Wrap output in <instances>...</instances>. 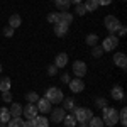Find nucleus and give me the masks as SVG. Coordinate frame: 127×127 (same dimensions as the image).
Wrapping results in <instances>:
<instances>
[{
  "mask_svg": "<svg viewBox=\"0 0 127 127\" xmlns=\"http://www.w3.org/2000/svg\"><path fill=\"white\" fill-rule=\"evenodd\" d=\"M103 114H102V120H103V124L108 127H114L115 124L119 122V112L115 108L112 107H103Z\"/></svg>",
  "mask_w": 127,
  "mask_h": 127,
  "instance_id": "nucleus-1",
  "label": "nucleus"
},
{
  "mask_svg": "<svg viewBox=\"0 0 127 127\" xmlns=\"http://www.w3.org/2000/svg\"><path fill=\"white\" fill-rule=\"evenodd\" d=\"M73 117H75V120H76V122H80V124H88V120L93 117V112H92L90 108L80 107V108H75Z\"/></svg>",
  "mask_w": 127,
  "mask_h": 127,
  "instance_id": "nucleus-2",
  "label": "nucleus"
},
{
  "mask_svg": "<svg viewBox=\"0 0 127 127\" xmlns=\"http://www.w3.org/2000/svg\"><path fill=\"white\" fill-rule=\"evenodd\" d=\"M44 98H48L51 103H61L64 97H63V92H61L58 87H51V88H48V90H46Z\"/></svg>",
  "mask_w": 127,
  "mask_h": 127,
  "instance_id": "nucleus-3",
  "label": "nucleus"
},
{
  "mask_svg": "<svg viewBox=\"0 0 127 127\" xmlns=\"http://www.w3.org/2000/svg\"><path fill=\"white\" fill-rule=\"evenodd\" d=\"M103 24H105V29L110 32V34H114V32H117L119 27L122 26L120 24V20L115 17V15H107L105 19H103Z\"/></svg>",
  "mask_w": 127,
  "mask_h": 127,
  "instance_id": "nucleus-4",
  "label": "nucleus"
},
{
  "mask_svg": "<svg viewBox=\"0 0 127 127\" xmlns=\"http://www.w3.org/2000/svg\"><path fill=\"white\" fill-rule=\"evenodd\" d=\"M117 46H119V37L115 36V34L107 36V37L103 39V42H102L103 53H105V51H114V49H117Z\"/></svg>",
  "mask_w": 127,
  "mask_h": 127,
  "instance_id": "nucleus-5",
  "label": "nucleus"
},
{
  "mask_svg": "<svg viewBox=\"0 0 127 127\" xmlns=\"http://www.w3.org/2000/svg\"><path fill=\"white\" fill-rule=\"evenodd\" d=\"M73 73L76 75V78H83L87 75V64H85V61L75 59V63H73Z\"/></svg>",
  "mask_w": 127,
  "mask_h": 127,
  "instance_id": "nucleus-6",
  "label": "nucleus"
},
{
  "mask_svg": "<svg viewBox=\"0 0 127 127\" xmlns=\"http://www.w3.org/2000/svg\"><path fill=\"white\" fill-rule=\"evenodd\" d=\"M69 90L73 92V93H81L83 90H85V81L81 78H73V80H69Z\"/></svg>",
  "mask_w": 127,
  "mask_h": 127,
  "instance_id": "nucleus-7",
  "label": "nucleus"
},
{
  "mask_svg": "<svg viewBox=\"0 0 127 127\" xmlns=\"http://www.w3.org/2000/svg\"><path fill=\"white\" fill-rule=\"evenodd\" d=\"M66 115V110L63 107H56L51 110V120L54 122V124H59V122H63V119Z\"/></svg>",
  "mask_w": 127,
  "mask_h": 127,
  "instance_id": "nucleus-8",
  "label": "nucleus"
},
{
  "mask_svg": "<svg viewBox=\"0 0 127 127\" xmlns=\"http://www.w3.org/2000/svg\"><path fill=\"white\" fill-rule=\"evenodd\" d=\"M22 114H24V117H26V119H34L36 115H39L36 103H27L26 107L22 108Z\"/></svg>",
  "mask_w": 127,
  "mask_h": 127,
  "instance_id": "nucleus-9",
  "label": "nucleus"
},
{
  "mask_svg": "<svg viewBox=\"0 0 127 127\" xmlns=\"http://www.w3.org/2000/svg\"><path fill=\"white\" fill-rule=\"evenodd\" d=\"M36 103H37V105H36V107H37V112H41V114H48V112H51V102H49L48 98L42 97V98H39Z\"/></svg>",
  "mask_w": 127,
  "mask_h": 127,
  "instance_id": "nucleus-10",
  "label": "nucleus"
},
{
  "mask_svg": "<svg viewBox=\"0 0 127 127\" xmlns=\"http://www.w3.org/2000/svg\"><path fill=\"white\" fill-rule=\"evenodd\" d=\"M114 63H115L120 69H126L127 68V56L124 53H115V54H114Z\"/></svg>",
  "mask_w": 127,
  "mask_h": 127,
  "instance_id": "nucleus-11",
  "label": "nucleus"
},
{
  "mask_svg": "<svg viewBox=\"0 0 127 127\" xmlns=\"http://www.w3.org/2000/svg\"><path fill=\"white\" fill-rule=\"evenodd\" d=\"M66 64H68V54H66V53L56 54V58H54V66H56V68H64Z\"/></svg>",
  "mask_w": 127,
  "mask_h": 127,
  "instance_id": "nucleus-12",
  "label": "nucleus"
},
{
  "mask_svg": "<svg viewBox=\"0 0 127 127\" xmlns=\"http://www.w3.org/2000/svg\"><path fill=\"white\" fill-rule=\"evenodd\" d=\"M32 127H49V120L44 115H36L32 119Z\"/></svg>",
  "mask_w": 127,
  "mask_h": 127,
  "instance_id": "nucleus-13",
  "label": "nucleus"
},
{
  "mask_svg": "<svg viewBox=\"0 0 127 127\" xmlns=\"http://www.w3.org/2000/svg\"><path fill=\"white\" fill-rule=\"evenodd\" d=\"M68 29H69V26H64V24H54V34H56L58 37H64V36L68 34Z\"/></svg>",
  "mask_w": 127,
  "mask_h": 127,
  "instance_id": "nucleus-14",
  "label": "nucleus"
},
{
  "mask_svg": "<svg viewBox=\"0 0 127 127\" xmlns=\"http://www.w3.org/2000/svg\"><path fill=\"white\" fill-rule=\"evenodd\" d=\"M9 112H10V117L12 119H17L22 115V105L20 103H12L9 108Z\"/></svg>",
  "mask_w": 127,
  "mask_h": 127,
  "instance_id": "nucleus-15",
  "label": "nucleus"
},
{
  "mask_svg": "<svg viewBox=\"0 0 127 127\" xmlns=\"http://www.w3.org/2000/svg\"><path fill=\"white\" fill-rule=\"evenodd\" d=\"M63 108L66 110V112H75V108H76V105H75V100L71 97H68V98H63Z\"/></svg>",
  "mask_w": 127,
  "mask_h": 127,
  "instance_id": "nucleus-16",
  "label": "nucleus"
},
{
  "mask_svg": "<svg viewBox=\"0 0 127 127\" xmlns=\"http://www.w3.org/2000/svg\"><path fill=\"white\" fill-rule=\"evenodd\" d=\"M71 22H73V14H69V12H59V24L69 26Z\"/></svg>",
  "mask_w": 127,
  "mask_h": 127,
  "instance_id": "nucleus-17",
  "label": "nucleus"
},
{
  "mask_svg": "<svg viewBox=\"0 0 127 127\" xmlns=\"http://www.w3.org/2000/svg\"><path fill=\"white\" fill-rule=\"evenodd\" d=\"M20 24H22L20 15H19V14H12V15H10V19H9V26L12 27V29H17Z\"/></svg>",
  "mask_w": 127,
  "mask_h": 127,
  "instance_id": "nucleus-18",
  "label": "nucleus"
},
{
  "mask_svg": "<svg viewBox=\"0 0 127 127\" xmlns=\"http://www.w3.org/2000/svg\"><path fill=\"white\" fill-rule=\"evenodd\" d=\"M54 3H56V9L61 10V12H68L69 5H71L69 0H54Z\"/></svg>",
  "mask_w": 127,
  "mask_h": 127,
  "instance_id": "nucleus-19",
  "label": "nucleus"
},
{
  "mask_svg": "<svg viewBox=\"0 0 127 127\" xmlns=\"http://www.w3.org/2000/svg\"><path fill=\"white\" fill-rule=\"evenodd\" d=\"M110 95L114 100H124V90H122V87H114Z\"/></svg>",
  "mask_w": 127,
  "mask_h": 127,
  "instance_id": "nucleus-20",
  "label": "nucleus"
},
{
  "mask_svg": "<svg viewBox=\"0 0 127 127\" xmlns=\"http://www.w3.org/2000/svg\"><path fill=\"white\" fill-rule=\"evenodd\" d=\"M10 119H12V117H10L9 108H7V107H0V122H2V124H7Z\"/></svg>",
  "mask_w": 127,
  "mask_h": 127,
  "instance_id": "nucleus-21",
  "label": "nucleus"
},
{
  "mask_svg": "<svg viewBox=\"0 0 127 127\" xmlns=\"http://www.w3.org/2000/svg\"><path fill=\"white\" fill-rule=\"evenodd\" d=\"M83 7H85L87 12H95V10L98 9V3L95 2V0H87V2L83 3Z\"/></svg>",
  "mask_w": 127,
  "mask_h": 127,
  "instance_id": "nucleus-22",
  "label": "nucleus"
},
{
  "mask_svg": "<svg viewBox=\"0 0 127 127\" xmlns=\"http://www.w3.org/2000/svg\"><path fill=\"white\" fill-rule=\"evenodd\" d=\"M10 87H12V81H10L9 76H7V78H2V80H0V92H9Z\"/></svg>",
  "mask_w": 127,
  "mask_h": 127,
  "instance_id": "nucleus-23",
  "label": "nucleus"
},
{
  "mask_svg": "<svg viewBox=\"0 0 127 127\" xmlns=\"http://www.w3.org/2000/svg\"><path fill=\"white\" fill-rule=\"evenodd\" d=\"M88 126L90 127H103V120H102V117H93L88 120Z\"/></svg>",
  "mask_w": 127,
  "mask_h": 127,
  "instance_id": "nucleus-24",
  "label": "nucleus"
},
{
  "mask_svg": "<svg viewBox=\"0 0 127 127\" xmlns=\"http://www.w3.org/2000/svg\"><path fill=\"white\" fill-rule=\"evenodd\" d=\"M85 42H87L88 46L93 48V46H97V44H98V36H97V34H88L87 39H85Z\"/></svg>",
  "mask_w": 127,
  "mask_h": 127,
  "instance_id": "nucleus-25",
  "label": "nucleus"
},
{
  "mask_svg": "<svg viewBox=\"0 0 127 127\" xmlns=\"http://www.w3.org/2000/svg\"><path fill=\"white\" fill-rule=\"evenodd\" d=\"M63 124H64L66 127H75L76 126V120H75V117H73V114H71V115H64Z\"/></svg>",
  "mask_w": 127,
  "mask_h": 127,
  "instance_id": "nucleus-26",
  "label": "nucleus"
},
{
  "mask_svg": "<svg viewBox=\"0 0 127 127\" xmlns=\"http://www.w3.org/2000/svg\"><path fill=\"white\" fill-rule=\"evenodd\" d=\"M119 122H120L124 127L127 126V108L126 107H122V110L119 112Z\"/></svg>",
  "mask_w": 127,
  "mask_h": 127,
  "instance_id": "nucleus-27",
  "label": "nucleus"
},
{
  "mask_svg": "<svg viewBox=\"0 0 127 127\" xmlns=\"http://www.w3.org/2000/svg\"><path fill=\"white\" fill-rule=\"evenodd\" d=\"M7 124H9V127H26V126H24V120H22L20 117H17V119H10Z\"/></svg>",
  "mask_w": 127,
  "mask_h": 127,
  "instance_id": "nucleus-28",
  "label": "nucleus"
},
{
  "mask_svg": "<svg viewBox=\"0 0 127 127\" xmlns=\"http://www.w3.org/2000/svg\"><path fill=\"white\" fill-rule=\"evenodd\" d=\"M26 100H27L29 103H36V102L39 100V95H37L36 92H29V93L26 95Z\"/></svg>",
  "mask_w": 127,
  "mask_h": 127,
  "instance_id": "nucleus-29",
  "label": "nucleus"
},
{
  "mask_svg": "<svg viewBox=\"0 0 127 127\" xmlns=\"http://www.w3.org/2000/svg\"><path fill=\"white\" fill-rule=\"evenodd\" d=\"M48 22L49 24H59V12H53L48 15Z\"/></svg>",
  "mask_w": 127,
  "mask_h": 127,
  "instance_id": "nucleus-30",
  "label": "nucleus"
},
{
  "mask_svg": "<svg viewBox=\"0 0 127 127\" xmlns=\"http://www.w3.org/2000/svg\"><path fill=\"white\" fill-rule=\"evenodd\" d=\"M103 54V49H102V46H93V51H92V56H95V58H100Z\"/></svg>",
  "mask_w": 127,
  "mask_h": 127,
  "instance_id": "nucleus-31",
  "label": "nucleus"
},
{
  "mask_svg": "<svg viewBox=\"0 0 127 127\" xmlns=\"http://www.w3.org/2000/svg\"><path fill=\"white\" fill-rule=\"evenodd\" d=\"M14 31L15 29H12L10 26H5V27H3V36H5V37H12V36H14Z\"/></svg>",
  "mask_w": 127,
  "mask_h": 127,
  "instance_id": "nucleus-32",
  "label": "nucleus"
},
{
  "mask_svg": "<svg viewBox=\"0 0 127 127\" xmlns=\"http://www.w3.org/2000/svg\"><path fill=\"white\" fill-rule=\"evenodd\" d=\"M95 105H97L98 108L107 107V100H105V98H97V100H95Z\"/></svg>",
  "mask_w": 127,
  "mask_h": 127,
  "instance_id": "nucleus-33",
  "label": "nucleus"
},
{
  "mask_svg": "<svg viewBox=\"0 0 127 127\" xmlns=\"http://www.w3.org/2000/svg\"><path fill=\"white\" fill-rule=\"evenodd\" d=\"M87 14V10L83 7V3H76V15H85Z\"/></svg>",
  "mask_w": 127,
  "mask_h": 127,
  "instance_id": "nucleus-34",
  "label": "nucleus"
},
{
  "mask_svg": "<svg viewBox=\"0 0 127 127\" xmlns=\"http://www.w3.org/2000/svg\"><path fill=\"white\" fill-rule=\"evenodd\" d=\"M56 73H58V68H56L54 64H49V66H48V75H49V76H54Z\"/></svg>",
  "mask_w": 127,
  "mask_h": 127,
  "instance_id": "nucleus-35",
  "label": "nucleus"
},
{
  "mask_svg": "<svg viewBox=\"0 0 127 127\" xmlns=\"http://www.w3.org/2000/svg\"><path fill=\"white\" fill-rule=\"evenodd\" d=\"M2 98H3V102H12V93L9 92H2Z\"/></svg>",
  "mask_w": 127,
  "mask_h": 127,
  "instance_id": "nucleus-36",
  "label": "nucleus"
},
{
  "mask_svg": "<svg viewBox=\"0 0 127 127\" xmlns=\"http://www.w3.org/2000/svg\"><path fill=\"white\" fill-rule=\"evenodd\" d=\"M95 2L98 3V7H100V5H110V3H112V0H95Z\"/></svg>",
  "mask_w": 127,
  "mask_h": 127,
  "instance_id": "nucleus-37",
  "label": "nucleus"
},
{
  "mask_svg": "<svg viewBox=\"0 0 127 127\" xmlns=\"http://www.w3.org/2000/svg\"><path fill=\"white\" fill-rule=\"evenodd\" d=\"M61 81H63V83H69V75L68 73H63V76H61Z\"/></svg>",
  "mask_w": 127,
  "mask_h": 127,
  "instance_id": "nucleus-38",
  "label": "nucleus"
},
{
  "mask_svg": "<svg viewBox=\"0 0 127 127\" xmlns=\"http://www.w3.org/2000/svg\"><path fill=\"white\" fill-rule=\"evenodd\" d=\"M126 32H127V29L124 27V26H120V27H119V36H126Z\"/></svg>",
  "mask_w": 127,
  "mask_h": 127,
  "instance_id": "nucleus-39",
  "label": "nucleus"
},
{
  "mask_svg": "<svg viewBox=\"0 0 127 127\" xmlns=\"http://www.w3.org/2000/svg\"><path fill=\"white\" fill-rule=\"evenodd\" d=\"M24 126L26 127H32V119H27V120L24 122Z\"/></svg>",
  "mask_w": 127,
  "mask_h": 127,
  "instance_id": "nucleus-40",
  "label": "nucleus"
},
{
  "mask_svg": "<svg viewBox=\"0 0 127 127\" xmlns=\"http://www.w3.org/2000/svg\"><path fill=\"white\" fill-rule=\"evenodd\" d=\"M69 2H71V3H75V5H76V3H81V0H69Z\"/></svg>",
  "mask_w": 127,
  "mask_h": 127,
  "instance_id": "nucleus-41",
  "label": "nucleus"
},
{
  "mask_svg": "<svg viewBox=\"0 0 127 127\" xmlns=\"http://www.w3.org/2000/svg\"><path fill=\"white\" fill-rule=\"evenodd\" d=\"M80 127H90L88 124H80Z\"/></svg>",
  "mask_w": 127,
  "mask_h": 127,
  "instance_id": "nucleus-42",
  "label": "nucleus"
},
{
  "mask_svg": "<svg viewBox=\"0 0 127 127\" xmlns=\"http://www.w3.org/2000/svg\"><path fill=\"white\" fill-rule=\"evenodd\" d=\"M0 127H7V126H5V124H2V122H0Z\"/></svg>",
  "mask_w": 127,
  "mask_h": 127,
  "instance_id": "nucleus-43",
  "label": "nucleus"
},
{
  "mask_svg": "<svg viewBox=\"0 0 127 127\" xmlns=\"http://www.w3.org/2000/svg\"><path fill=\"white\" fill-rule=\"evenodd\" d=\"M0 73H2V64H0Z\"/></svg>",
  "mask_w": 127,
  "mask_h": 127,
  "instance_id": "nucleus-44",
  "label": "nucleus"
},
{
  "mask_svg": "<svg viewBox=\"0 0 127 127\" xmlns=\"http://www.w3.org/2000/svg\"><path fill=\"white\" fill-rule=\"evenodd\" d=\"M53 2H54V0H53Z\"/></svg>",
  "mask_w": 127,
  "mask_h": 127,
  "instance_id": "nucleus-45",
  "label": "nucleus"
}]
</instances>
